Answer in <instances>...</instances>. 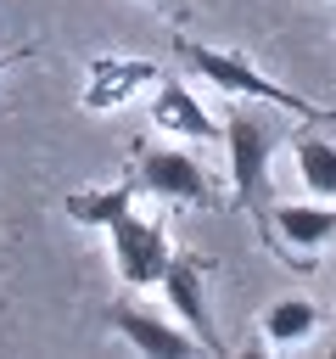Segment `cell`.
<instances>
[{
	"label": "cell",
	"instance_id": "7c38bea8",
	"mask_svg": "<svg viewBox=\"0 0 336 359\" xmlns=\"http://www.w3.org/2000/svg\"><path fill=\"white\" fill-rule=\"evenodd\" d=\"M157 6H162V11H185V0H157Z\"/></svg>",
	"mask_w": 336,
	"mask_h": 359
},
{
	"label": "cell",
	"instance_id": "8992f818",
	"mask_svg": "<svg viewBox=\"0 0 336 359\" xmlns=\"http://www.w3.org/2000/svg\"><path fill=\"white\" fill-rule=\"evenodd\" d=\"M134 185L151 191V196H168V202H207V174H202V163H196L190 151H179V146H146Z\"/></svg>",
	"mask_w": 336,
	"mask_h": 359
},
{
	"label": "cell",
	"instance_id": "6da1fadb",
	"mask_svg": "<svg viewBox=\"0 0 336 359\" xmlns=\"http://www.w3.org/2000/svg\"><path fill=\"white\" fill-rule=\"evenodd\" d=\"M224 151H230V208H246L258 213V230L263 241H274V224H269V157L280 146V123L258 107H230L224 112Z\"/></svg>",
	"mask_w": 336,
	"mask_h": 359
},
{
	"label": "cell",
	"instance_id": "7a4b0ae2",
	"mask_svg": "<svg viewBox=\"0 0 336 359\" xmlns=\"http://www.w3.org/2000/svg\"><path fill=\"white\" fill-rule=\"evenodd\" d=\"M179 45V56H185V67L196 73V79H207L213 90H224V95H246V101H263V107H280V112H291V118H336L330 107H314V101H302V95H291L286 84H274V79H263L246 56H235V50H218V45H196V39H174Z\"/></svg>",
	"mask_w": 336,
	"mask_h": 359
},
{
	"label": "cell",
	"instance_id": "3957f363",
	"mask_svg": "<svg viewBox=\"0 0 336 359\" xmlns=\"http://www.w3.org/2000/svg\"><path fill=\"white\" fill-rule=\"evenodd\" d=\"M106 236H112V264H118V275H123L129 286H157V280H162V264L174 258L162 224H151V219H140V213H123Z\"/></svg>",
	"mask_w": 336,
	"mask_h": 359
},
{
	"label": "cell",
	"instance_id": "52a82bcc",
	"mask_svg": "<svg viewBox=\"0 0 336 359\" xmlns=\"http://www.w3.org/2000/svg\"><path fill=\"white\" fill-rule=\"evenodd\" d=\"M112 331H118L123 342H134V353H157V359H168V353H196V348H202L185 325H174V320H162V314H151V309H134V303H112Z\"/></svg>",
	"mask_w": 336,
	"mask_h": 359
},
{
	"label": "cell",
	"instance_id": "5bb4252c",
	"mask_svg": "<svg viewBox=\"0 0 336 359\" xmlns=\"http://www.w3.org/2000/svg\"><path fill=\"white\" fill-rule=\"evenodd\" d=\"M330 353H336V337H330Z\"/></svg>",
	"mask_w": 336,
	"mask_h": 359
},
{
	"label": "cell",
	"instance_id": "5b68a950",
	"mask_svg": "<svg viewBox=\"0 0 336 359\" xmlns=\"http://www.w3.org/2000/svg\"><path fill=\"white\" fill-rule=\"evenodd\" d=\"M162 297H168V309H179V325L207 348V353H224V337L213 331V314H207V292H202V258H190V252H174L168 264H162Z\"/></svg>",
	"mask_w": 336,
	"mask_h": 359
},
{
	"label": "cell",
	"instance_id": "8fae6325",
	"mask_svg": "<svg viewBox=\"0 0 336 359\" xmlns=\"http://www.w3.org/2000/svg\"><path fill=\"white\" fill-rule=\"evenodd\" d=\"M291 151H297V174H302V185H308L319 202H336V146L319 140V135H297Z\"/></svg>",
	"mask_w": 336,
	"mask_h": 359
},
{
	"label": "cell",
	"instance_id": "4fadbf2b",
	"mask_svg": "<svg viewBox=\"0 0 336 359\" xmlns=\"http://www.w3.org/2000/svg\"><path fill=\"white\" fill-rule=\"evenodd\" d=\"M11 62H22V56H0V73H6V67H11Z\"/></svg>",
	"mask_w": 336,
	"mask_h": 359
},
{
	"label": "cell",
	"instance_id": "277c9868",
	"mask_svg": "<svg viewBox=\"0 0 336 359\" xmlns=\"http://www.w3.org/2000/svg\"><path fill=\"white\" fill-rule=\"evenodd\" d=\"M269 224H274V236L286 247V264L297 275H308L314 247H325L336 236V202H319V196L314 202H280V208H269Z\"/></svg>",
	"mask_w": 336,
	"mask_h": 359
},
{
	"label": "cell",
	"instance_id": "ba28073f",
	"mask_svg": "<svg viewBox=\"0 0 336 359\" xmlns=\"http://www.w3.org/2000/svg\"><path fill=\"white\" fill-rule=\"evenodd\" d=\"M151 123L179 135V140H218V123L202 112V101L185 90V84H162L157 101H151Z\"/></svg>",
	"mask_w": 336,
	"mask_h": 359
},
{
	"label": "cell",
	"instance_id": "30bf717a",
	"mask_svg": "<svg viewBox=\"0 0 336 359\" xmlns=\"http://www.w3.org/2000/svg\"><path fill=\"white\" fill-rule=\"evenodd\" d=\"M314 331H319L314 297H280V303H269V314H263V337H269L274 348H297V342H308Z\"/></svg>",
	"mask_w": 336,
	"mask_h": 359
},
{
	"label": "cell",
	"instance_id": "9c48e42d",
	"mask_svg": "<svg viewBox=\"0 0 336 359\" xmlns=\"http://www.w3.org/2000/svg\"><path fill=\"white\" fill-rule=\"evenodd\" d=\"M134 180H118V185H101V191H67L62 208L67 219H78L84 230H112L123 213H134Z\"/></svg>",
	"mask_w": 336,
	"mask_h": 359
}]
</instances>
